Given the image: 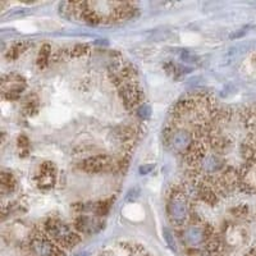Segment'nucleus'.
<instances>
[{
	"instance_id": "f257e3e1",
	"label": "nucleus",
	"mask_w": 256,
	"mask_h": 256,
	"mask_svg": "<svg viewBox=\"0 0 256 256\" xmlns=\"http://www.w3.org/2000/svg\"><path fill=\"white\" fill-rule=\"evenodd\" d=\"M45 233L59 248H73L80 241L78 236L63 222L50 219L45 224Z\"/></svg>"
},
{
	"instance_id": "f03ea898",
	"label": "nucleus",
	"mask_w": 256,
	"mask_h": 256,
	"mask_svg": "<svg viewBox=\"0 0 256 256\" xmlns=\"http://www.w3.org/2000/svg\"><path fill=\"white\" fill-rule=\"evenodd\" d=\"M169 220L176 227H186L190 219V204L186 195L182 191H174L170 194L168 202Z\"/></svg>"
},
{
	"instance_id": "7ed1b4c3",
	"label": "nucleus",
	"mask_w": 256,
	"mask_h": 256,
	"mask_svg": "<svg viewBox=\"0 0 256 256\" xmlns=\"http://www.w3.org/2000/svg\"><path fill=\"white\" fill-rule=\"evenodd\" d=\"M30 250L34 256H62L60 248L46 234H36L30 242Z\"/></svg>"
},
{
	"instance_id": "20e7f679",
	"label": "nucleus",
	"mask_w": 256,
	"mask_h": 256,
	"mask_svg": "<svg viewBox=\"0 0 256 256\" xmlns=\"http://www.w3.org/2000/svg\"><path fill=\"white\" fill-rule=\"evenodd\" d=\"M169 142L177 152H187L194 145V134L187 128L177 127L169 134Z\"/></svg>"
},
{
	"instance_id": "39448f33",
	"label": "nucleus",
	"mask_w": 256,
	"mask_h": 256,
	"mask_svg": "<svg viewBox=\"0 0 256 256\" xmlns=\"http://www.w3.org/2000/svg\"><path fill=\"white\" fill-rule=\"evenodd\" d=\"M118 88H120V98L128 109H134L137 105H140L141 100H142V92L137 86L136 80L120 84Z\"/></svg>"
},
{
	"instance_id": "423d86ee",
	"label": "nucleus",
	"mask_w": 256,
	"mask_h": 256,
	"mask_svg": "<svg viewBox=\"0 0 256 256\" xmlns=\"http://www.w3.org/2000/svg\"><path fill=\"white\" fill-rule=\"evenodd\" d=\"M206 238V230L201 224H187L184 232V240L188 246H198L204 244Z\"/></svg>"
},
{
	"instance_id": "0eeeda50",
	"label": "nucleus",
	"mask_w": 256,
	"mask_h": 256,
	"mask_svg": "<svg viewBox=\"0 0 256 256\" xmlns=\"http://www.w3.org/2000/svg\"><path fill=\"white\" fill-rule=\"evenodd\" d=\"M24 80L18 76H8L3 78V92L8 99H17L24 90Z\"/></svg>"
},
{
	"instance_id": "6e6552de",
	"label": "nucleus",
	"mask_w": 256,
	"mask_h": 256,
	"mask_svg": "<svg viewBox=\"0 0 256 256\" xmlns=\"http://www.w3.org/2000/svg\"><path fill=\"white\" fill-rule=\"evenodd\" d=\"M113 166V160L108 156H92L82 163L81 168L88 173H100L108 170Z\"/></svg>"
},
{
	"instance_id": "1a4fd4ad",
	"label": "nucleus",
	"mask_w": 256,
	"mask_h": 256,
	"mask_svg": "<svg viewBox=\"0 0 256 256\" xmlns=\"http://www.w3.org/2000/svg\"><path fill=\"white\" fill-rule=\"evenodd\" d=\"M56 168L52 163H45L41 166L38 177V186L41 190H50L56 184Z\"/></svg>"
},
{
	"instance_id": "9d476101",
	"label": "nucleus",
	"mask_w": 256,
	"mask_h": 256,
	"mask_svg": "<svg viewBox=\"0 0 256 256\" xmlns=\"http://www.w3.org/2000/svg\"><path fill=\"white\" fill-rule=\"evenodd\" d=\"M238 182L246 190H252L256 187V166H244L238 174Z\"/></svg>"
},
{
	"instance_id": "9b49d317",
	"label": "nucleus",
	"mask_w": 256,
	"mask_h": 256,
	"mask_svg": "<svg viewBox=\"0 0 256 256\" xmlns=\"http://www.w3.org/2000/svg\"><path fill=\"white\" fill-rule=\"evenodd\" d=\"M98 224L94 219L88 218V216H81L76 220V227L80 232L84 233H92L96 230V227H98Z\"/></svg>"
},
{
	"instance_id": "f8f14e48",
	"label": "nucleus",
	"mask_w": 256,
	"mask_h": 256,
	"mask_svg": "<svg viewBox=\"0 0 256 256\" xmlns=\"http://www.w3.org/2000/svg\"><path fill=\"white\" fill-rule=\"evenodd\" d=\"M124 212L128 218L134 219V220H138V219L144 218V210L141 209L140 206H137L136 204L130 205V206L124 210Z\"/></svg>"
},
{
	"instance_id": "ddd939ff",
	"label": "nucleus",
	"mask_w": 256,
	"mask_h": 256,
	"mask_svg": "<svg viewBox=\"0 0 256 256\" xmlns=\"http://www.w3.org/2000/svg\"><path fill=\"white\" fill-rule=\"evenodd\" d=\"M16 186V182L13 180L12 174H9V173H3L2 174V190L3 192H10L13 191Z\"/></svg>"
},
{
	"instance_id": "4468645a",
	"label": "nucleus",
	"mask_w": 256,
	"mask_h": 256,
	"mask_svg": "<svg viewBox=\"0 0 256 256\" xmlns=\"http://www.w3.org/2000/svg\"><path fill=\"white\" fill-rule=\"evenodd\" d=\"M50 58V46L49 45H44V46L41 48L40 50V54H38V63L40 67H45Z\"/></svg>"
},
{
	"instance_id": "2eb2a0df",
	"label": "nucleus",
	"mask_w": 256,
	"mask_h": 256,
	"mask_svg": "<svg viewBox=\"0 0 256 256\" xmlns=\"http://www.w3.org/2000/svg\"><path fill=\"white\" fill-rule=\"evenodd\" d=\"M26 46L27 44H24V42H20V44L13 45V46L10 48V50L8 52V58L17 59L18 56H20V54L26 50Z\"/></svg>"
},
{
	"instance_id": "dca6fc26",
	"label": "nucleus",
	"mask_w": 256,
	"mask_h": 256,
	"mask_svg": "<svg viewBox=\"0 0 256 256\" xmlns=\"http://www.w3.org/2000/svg\"><path fill=\"white\" fill-rule=\"evenodd\" d=\"M88 45H76V46H73L70 49V52H72L73 56H84V52H88Z\"/></svg>"
},
{
	"instance_id": "f3484780",
	"label": "nucleus",
	"mask_w": 256,
	"mask_h": 256,
	"mask_svg": "<svg viewBox=\"0 0 256 256\" xmlns=\"http://www.w3.org/2000/svg\"><path fill=\"white\" fill-rule=\"evenodd\" d=\"M163 233H164V238H166V244H169V248H173V250H176V240H174V237H173L172 233H170V230H164Z\"/></svg>"
},
{
	"instance_id": "a211bd4d",
	"label": "nucleus",
	"mask_w": 256,
	"mask_h": 256,
	"mask_svg": "<svg viewBox=\"0 0 256 256\" xmlns=\"http://www.w3.org/2000/svg\"><path fill=\"white\" fill-rule=\"evenodd\" d=\"M148 114H150V110H148V106H146V105L141 106L140 112H138V116H140L141 118H142V120H145L146 116H148Z\"/></svg>"
},
{
	"instance_id": "6ab92c4d",
	"label": "nucleus",
	"mask_w": 256,
	"mask_h": 256,
	"mask_svg": "<svg viewBox=\"0 0 256 256\" xmlns=\"http://www.w3.org/2000/svg\"><path fill=\"white\" fill-rule=\"evenodd\" d=\"M152 166H144V168H141L140 170H141V173H142V172H148V169H152Z\"/></svg>"
}]
</instances>
